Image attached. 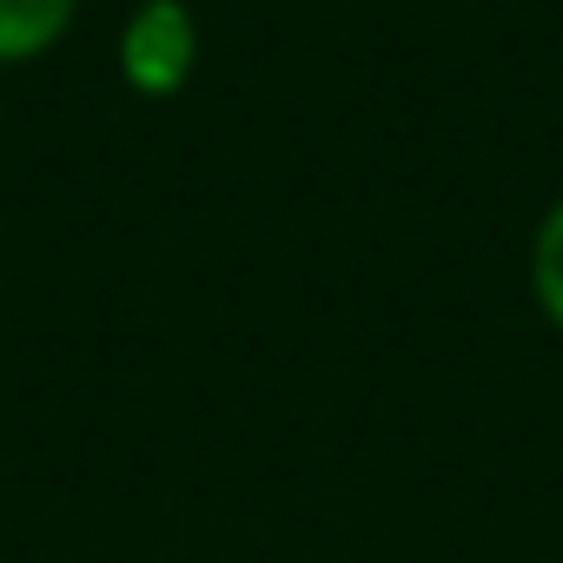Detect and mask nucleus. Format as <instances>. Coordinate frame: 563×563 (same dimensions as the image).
Returning <instances> with one entry per match:
<instances>
[{"label": "nucleus", "mask_w": 563, "mask_h": 563, "mask_svg": "<svg viewBox=\"0 0 563 563\" xmlns=\"http://www.w3.org/2000/svg\"><path fill=\"white\" fill-rule=\"evenodd\" d=\"M199 60H206V27L192 0H133L126 8L113 67L133 100H179L199 80Z\"/></svg>", "instance_id": "f257e3e1"}, {"label": "nucleus", "mask_w": 563, "mask_h": 563, "mask_svg": "<svg viewBox=\"0 0 563 563\" xmlns=\"http://www.w3.org/2000/svg\"><path fill=\"white\" fill-rule=\"evenodd\" d=\"M80 21V0H0V67L54 54Z\"/></svg>", "instance_id": "f03ea898"}, {"label": "nucleus", "mask_w": 563, "mask_h": 563, "mask_svg": "<svg viewBox=\"0 0 563 563\" xmlns=\"http://www.w3.org/2000/svg\"><path fill=\"white\" fill-rule=\"evenodd\" d=\"M523 272H530V306L543 312L550 332H563V192L543 206L530 252H523Z\"/></svg>", "instance_id": "7ed1b4c3"}]
</instances>
